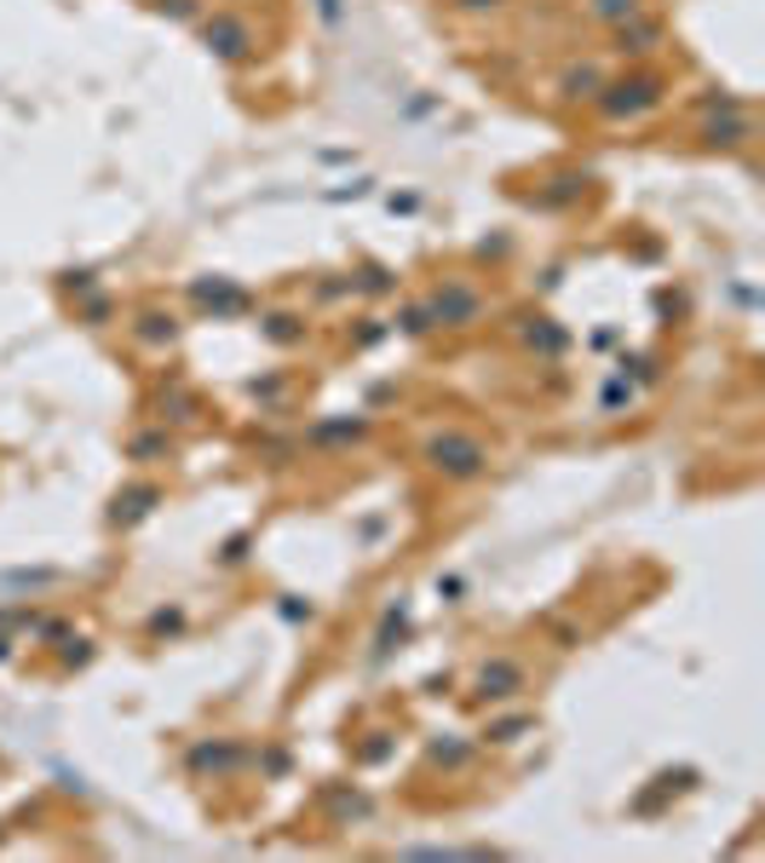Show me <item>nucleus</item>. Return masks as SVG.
<instances>
[{"label":"nucleus","instance_id":"nucleus-1","mask_svg":"<svg viewBox=\"0 0 765 863\" xmlns=\"http://www.w3.org/2000/svg\"><path fill=\"white\" fill-rule=\"evenodd\" d=\"M420 461H426V472L449 478V484H472V478L490 472V444H483L478 432H467V426H444V432H431V438H426Z\"/></svg>","mask_w":765,"mask_h":863},{"label":"nucleus","instance_id":"nucleus-2","mask_svg":"<svg viewBox=\"0 0 765 863\" xmlns=\"http://www.w3.org/2000/svg\"><path fill=\"white\" fill-rule=\"evenodd\" d=\"M662 98H668V81H662L656 69H633V75H622V81H604V87L593 92V110H599L610 127H627V121L651 116Z\"/></svg>","mask_w":765,"mask_h":863},{"label":"nucleus","instance_id":"nucleus-3","mask_svg":"<svg viewBox=\"0 0 765 863\" xmlns=\"http://www.w3.org/2000/svg\"><path fill=\"white\" fill-rule=\"evenodd\" d=\"M426 312H431V328H478L483 312H490V294L467 276H444L438 288L426 294Z\"/></svg>","mask_w":765,"mask_h":863},{"label":"nucleus","instance_id":"nucleus-4","mask_svg":"<svg viewBox=\"0 0 765 863\" xmlns=\"http://www.w3.org/2000/svg\"><path fill=\"white\" fill-rule=\"evenodd\" d=\"M201 46H208L214 58H225V64H248L253 53H260V30L248 23V12L219 7L214 18H201Z\"/></svg>","mask_w":765,"mask_h":863},{"label":"nucleus","instance_id":"nucleus-5","mask_svg":"<svg viewBox=\"0 0 765 863\" xmlns=\"http://www.w3.org/2000/svg\"><path fill=\"white\" fill-rule=\"evenodd\" d=\"M524 685H529V674H524L518 656H490L472 679V702H513Z\"/></svg>","mask_w":765,"mask_h":863},{"label":"nucleus","instance_id":"nucleus-6","mask_svg":"<svg viewBox=\"0 0 765 863\" xmlns=\"http://www.w3.org/2000/svg\"><path fill=\"white\" fill-rule=\"evenodd\" d=\"M697 139H702V150H725V156H736V150L754 144V116L748 110H720V116H708L697 127Z\"/></svg>","mask_w":765,"mask_h":863},{"label":"nucleus","instance_id":"nucleus-7","mask_svg":"<svg viewBox=\"0 0 765 863\" xmlns=\"http://www.w3.org/2000/svg\"><path fill=\"white\" fill-rule=\"evenodd\" d=\"M127 335H133L139 351H173L178 346V317L162 312V306H144L133 323H127Z\"/></svg>","mask_w":765,"mask_h":863},{"label":"nucleus","instance_id":"nucleus-8","mask_svg":"<svg viewBox=\"0 0 765 863\" xmlns=\"http://www.w3.org/2000/svg\"><path fill=\"white\" fill-rule=\"evenodd\" d=\"M190 299L196 306H208L214 317H231V312H248V288L225 283V276H196L190 283Z\"/></svg>","mask_w":765,"mask_h":863},{"label":"nucleus","instance_id":"nucleus-9","mask_svg":"<svg viewBox=\"0 0 765 863\" xmlns=\"http://www.w3.org/2000/svg\"><path fill=\"white\" fill-rule=\"evenodd\" d=\"M610 35H616V53H622V58H651L656 46H662V35H668V30H662L656 18H645V12H640V18L616 23V30H610Z\"/></svg>","mask_w":765,"mask_h":863},{"label":"nucleus","instance_id":"nucleus-10","mask_svg":"<svg viewBox=\"0 0 765 863\" xmlns=\"http://www.w3.org/2000/svg\"><path fill=\"white\" fill-rule=\"evenodd\" d=\"M518 340H524L529 351H542V358H558V351H570V328H558V323L542 317V312H524V317H518Z\"/></svg>","mask_w":765,"mask_h":863},{"label":"nucleus","instance_id":"nucleus-11","mask_svg":"<svg viewBox=\"0 0 765 863\" xmlns=\"http://www.w3.org/2000/svg\"><path fill=\"white\" fill-rule=\"evenodd\" d=\"M156 501H162V484H133V490H116L110 501V524H139L156 513Z\"/></svg>","mask_w":765,"mask_h":863},{"label":"nucleus","instance_id":"nucleus-12","mask_svg":"<svg viewBox=\"0 0 765 863\" xmlns=\"http://www.w3.org/2000/svg\"><path fill=\"white\" fill-rule=\"evenodd\" d=\"M312 444H363L369 438V415H335V420H317L312 432H305Z\"/></svg>","mask_w":765,"mask_h":863},{"label":"nucleus","instance_id":"nucleus-13","mask_svg":"<svg viewBox=\"0 0 765 863\" xmlns=\"http://www.w3.org/2000/svg\"><path fill=\"white\" fill-rule=\"evenodd\" d=\"M260 335H265L271 346H305V335H312V328H305L294 312H265V317H260Z\"/></svg>","mask_w":765,"mask_h":863},{"label":"nucleus","instance_id":"nucleus-14","mask_svg":"<svg viewBox=\"0 0 765 863\" xmlns=\"http://www.w3.org/2000/svg\"><path fill=\"white\" fill-rule=\"evenodd\" d=\"M242 760V749H231V743H196L190 749V772H231Z\"/></svg>","mask_w":765,"mask_h":863},{"label":"nucleus","instance_id":"nucleus-15","mask_svg":"<svg viewBox=\"0 0 765 863\" xmlns=\"http://www.w3.org/2000/svg\"><path fill=\"white\" fill-rule=\"evenodd\" d=\"M524 731H535V714H529V708H518V714H506V720H490V725H483V743L506 749V743H518Z\"/></svg>","mask_w":765,"mask_h":863},{"label":"nucleus","instance_id":"nucleus-16","mask_svg":"<svg viewBox=\"0 0 765 863\" xmlns=\"http://www.w3.org/2000/svg\"><path fill=\"white\" fill-rule=\"evenodd\" d=\"M640 12H645V0H588V18L604 23V30H616V23L640 18Z\"/></svg>","mask_w":765,"mask_h":863},{"label":"nucleus","instance_id":"nucleus-17","mask_svg":"<svg viewBox=\"0 0 765 863\" xmlns=\"http://www.w3.org/2000/svg\"><path fill=\"white\" fill-rule=\"evenodd\" d=\"M604 81H599V69H570L565 81H558V98H565V105H581V98H588L593 105V92H599Z\"/></svg>","mask_w":765,"mask_h":863},{"label":"nucleus","instance_id":"nucleus-18","mask_svg":"<svg viewBox=\"0 0 765 863\" xmlns=\"http://www.w3.org/2000/svg\"><path fill=\"white\" fill-rule=\"evenodd\" d=\"M162 420H201V397L185 386H167L162 392Z\"/></svg>","mask_w":765,"mask_h":863},{"label":"nucleus","instance_id":"nucleus-19","mask_svg":"<svg viewBox=\"0 0 765 863\" xmlns=\"http://www.w3.org/2000/svg\"><path fill=\"white\" fill-rule=\"evenodd\" d=\"M127 455L133 461H156V455H173V438L167 432H139V438H127Z\"/></svg>","mask_w":765,"mask_h":863},{"label":"nucleus","instance_id":"nucleus-20","mask_svg":"<svg viewBox=\"0 0 765 863\" xmlns=\"http://www.w3.org/2000/svg\"><path fill=\"white\" fill-rule=\"evenodd\" d=\"M599 409H604V415H622V409H633V386H627V374H610V380H604V397H599Z\"/></svg>","mask_w":765,"mask_h":863},{"label":"nucleus","instance_id":"nucleus-21","mask_svg":"<svg viewBox=\"0 0 765 863\" xmlns=\"http://www.w3.org/2000/svg\"><path fill=\"white\" fill-rule=\"evenodd\" d=\"M426 754H431V766L455 772V766H467V760H472V743H431Z\"/></svg>","mask_w":765,"mask_h":863},{"label":"nucleus","instance_id":"nucleus-22","mask_svg":"<svg viewBox=\"0 0 765 863\" xmlns=\"http://www.w3.org/2000/svg\"><path fill=\"white\" fill-rule=\"evenodd\" d=\"M397 328H403V335H431V312H426V299L403 306V312H397Z\"/></svg>","mask_w":765,"mask_h":863},{"label":"nucleus","instance_id":"nucleus-23","mask_svg":"<svg viewBox=\"0 0 765 863\" xmlns=\"http://www.w3.org/2000/svg\"><path fill=\"white\" fill-rule=\"evenodd\" d=\"M156 12H162V18H178V23L201 18V7H196V0H156Z\"/></svg>","mask_w":765,"mask_h":863},{"label":"nucleus","instance_id":"nucleus-24","mask_svg":"<svg viewBox=\"0 0 765 863\" xmlns=\"http://www.w3.org/2000/svg\"><path fill=\"white\" fill-rule=\"evenodd\" d=\"M501 7H506V0H449V12H467V18H490Z\"/></svg>","mask_w":765,"mask_h":863},{"label":"nucleus","instance_id":"nucleus-25","mask_svg":"<svg viewBox=\"0 0 765 863\" xmlns=\"http://www.w3.org/2000/svg\"><path fill=\"white\" fill-rule=\"evenodd\" d=\"M312 7H317V18L328 23V30H340V23H346V0H312Z\"/></svg>","mask_w":765,"mask_h":863},{"label":"nucleus","instance_id":"nucleus-26","mask_svg":"<svg viewBox=\"0 0 765 863\" xmlns=\"http://www.w3.org/2000/svg\"><path fill=\"white\" fill-rule=\"evenodd\" d=\"M178 627H185V611H156V616H150V633H156V640H162V633H178Z\"/></svg>","mask_w":765,"mask_h":863},{"label":"nucleus","instance_id":"nucleus-27","mask_svg":"<svg viewBox=\"0 0 765 863\" xmlns=\"http://www.w3.org/2000/svg\"><path fill=\"white\" fill-rule=\"evenodd\" d=\"M357 288H369V294H392V271L369 265V271H363V283H357Z\"/></svg>","mask_w":765,"mask_h":863},{"label":"nucleus","instance_id":"nucleus-28","mask_svg":"<svg viewBox=\"0 0 765 863\" xmlns=\"http://www.w3.org/2000/svg\"><path fill=\"white\" fill-rule=\"evenodd\" d=\"M81 317H87V328H105V317H110V299H105V294H98V299H87V306H81Z\"/></svg>","mask_w":765,"mask_h":863},{"label":"nucleus","instance_id":"nucleus-29","mask_svg":"<svg viewBox=\"0 0 765 863\" xmlns=\"http://www.w3.org/2000/svg\"><path fill=\"white\" fill-rule=\"evenodd\" d=\"M248 542H253V536H231L219 558H225V565H242V558H248Z\"/></svg>","mask_w":765,"mask_h":863},{"label":"nucleus","instance_id":"nucleus-30","mask_svg":"<svg viewBox=\"0 0 765 863\" xmlns=\"http://www.w3.org/2000/svg\"><path fill=\"white\" fill-rule=\"evenodd\" d=\"M283 616H288V622H312L317 611H312V604H294V599H288V604H283Z\"/></svg>","mask_w":765,"mask_h":863}]
</instances>
